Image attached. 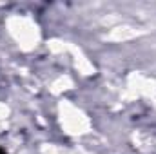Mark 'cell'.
<instances>
[{"mask_svg":"<svg viewBox=\"0 0 156 154\" xmlns=\"http://www.w3.org/2000/svg\"><path fill=\"white\" fill-rule=\"evenodd\" d=\"M0 154H5V151H4V149H2V147H0Z\"/></svg>","mask_w":156,"mask_h":154,"instance_id":"obj_1","label":"cell"}]
</instances>
